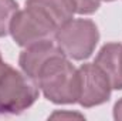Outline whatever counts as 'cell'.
Instances as JSON below:
<instances>
[{"instance_id":"13","label":"cell","mask_w":122,"mask_h":121,"mask_svg":"<svg viewBox=\"0 0 122 121\" xmlns=\"http://www.w3.org/2000/svg\"><path fill=\"white\" fill-rule=\"evenodd\" d=\"M99 1H114V0H99Z\"/></svg>"},{"instance_id":"10","label":"cell","mask_w":122,"mask_h":121,"mask_svg":"<svg viewBox=\"0 0 122 121\" xmlns=\"http://www.w3.org/2000/svg\"><path fill=\"white\" fill-rule=\"evenodd\" d=\"M71 1L74 6V11L77 14H84V16L95 13L101 4L99 0H71Z\"/></svg>"},{"instance_id":"6","label":"cell","mask_w":122,"mask_h":121,"mask_svg":"<svg viewBox=\"0 0 122 121\" xmlns=\"http://www.w3.org/2000/svg\"><path fill=\"white\" fill-rule=\"evenodd\" d=\"M64 54L61 51V49L56 44L54 40H48V41H43L38 44H34L30 47H26L19 57V64L20 68L24 74H27L30 78L36 81L41 67L56 56Z\"/></svg>"},{"instance_id":"1","label":"cell","mask_w":122,"mask_h":121,"mask_svg":"<svg viewBox=\"0 0 122 121\" xmlns=\"http://www.w3.org/2000/svg\"><path fill=\"white\" fill-rule=\"evenodd\" d=\"M36 83L43 95L54 104L78 103V68L72 66L65 54L56 56L47 61L41 67Z\"/></svg>"},{"instance_id":"2","label":"cell","mask_w":122,"mask_h":121,"mask_svg":"<svg viewBox=\"0 0 122 121\" xmlns=\"http://www.w3.org/2000/svg\"><path fill=\"white\" fill-rule=\"evenodd\" d=\"M38 94L33 78L0 60V114H21L36 103Z\"/></svg>"},{"instance_id":"12","label":"cell","mask_w":122,"mask_h":121,"mask_svg":"<svg viewBox=\"0 0 122 121\" xmlns=\"http://www.w3.org/2000/svg\"><path fill=\"white\" fill-rule=\"evenodd\" d=\"M64 117H70V118H71V117H77V118H84V117H82L81 114H75V113H72V114H71V113H56V114H53V116H51L50 118H64Z\"/></svg>"},{"instance_id":"8","label":"cell","mask_w":122,"mask_h":121,"mask_svg":"<svg viewBox=\"0 0 122 121\" xmlns=\"http://www.w3.org/2000/svg\"><path fill=\"white\" fill-rule=\"evenodd\" d=\"M26 6L46 16L57 29L74 19V6L71 0H26Z\"/></svg>"},{"instance_id":"7","label":"cell","mask_w":122,"mask_h":121,"mask_svg":"<svg viewBox=\"0 0 122 121\" xmlns=\"http://www.w3.org/2000/svg\"><path fill=\"white\" fill-rule=\"evenodd\" d=\"M108 77L112 90H122V44L107 43L94 61Z\"/></svg>"},{"instance_id":"11","label":"cell","mask_w":122,"mask_h":121,"mask_svg":"<svg viewBox=\"0 0 122 121\" xmlns=\"http://www.w3.org/2000/svg\"><path fill=\"white\" fill-rule=\"evenodd\" d=\"M114 118L117 121H122V98L118 100L114 105Z\"/></svg>"},{"instance_id":"5","label":"cell","mask_w":122,"mask_h":121,"mask_svg":"<svg viewBox=\"0 0 122 121\" xmlns=\"http://www.w3.org/2000/svg\"><path fill=\"white\" fill-rule=\"evenodd\" d=\"M80 94L78 104L84 108H91L107 103L111 97V83L105 73L95 64L85 63L78 68Z\"/></svg>"},{"instance_id":"3","label":"cell","mask_w":122,"mask_h":121,"mask_svg":"<svg viewBox=\"0 0 122 121\" xmlns=\"http://www.w3.org/2000/svg\"><path fill=\"white\" fill-rule=\"evenodd\" d=\"M54 41L68 59L82 61L90 59L95 51L99 31L90 19H71L57 29Z\"/></svg>"},{"instance_id":"4","label":"cell","mask_w":122,"mask_h":121,"mask_svg":"<svg viewBox=\"0 0 122 121\" xmlns=\"http://www.w3.org/2000/svg\"><path fill=\"white\" fill-rule=\"evenodd\" d=\"M57 27L41 13L27 7L19 10L10 24L9 34L20 47H30L34 44L54 40Z\"/></svg>"},{"instance_id":"14","label":"cell","mask_w":122,"mask_h":121,"mask_svg":"<svg viewBox=\"0 0 122 121\" xmlns=\"http://www.w3.org/2000/svg\"><path fill=\"white\" fill-rule=\"evenodd\" d=\"M0 60H1V53H0Z\"/></svg>"},{"instance_id":"9","label":"cell","mask_w":122,"mask_h":121,"mask_svg":"<svg viewBox=\"0 0 122 121\" xmlns=\"http://www.w3.org/2000/svg\"><path fill=\"white\" fill-rule=\"evenodd\" d=\"M19 11V4L16 0H0V37L9 34L11 20Z\"/></svg>"}]
</instances>
